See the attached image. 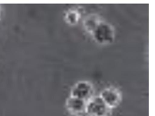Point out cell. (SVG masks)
Here are the masks:
<instances>
[{
    "label": "cell",
    "mask_w": 155,
    "mask_h": 116,
    "mask_svg": "<svg viewBox=\"0 0 155 116\" xmlns=\"http://www.w3.org/2000/svg\"><path fill=\"white\" fill-rule=\"evenodd\" d=\"M94 41L101 45L113 43L115 40V29L106 21L102 20L92 32Z\"/></svg>",
    "instance_id": "obj_1"
},
{
    "label": "cell",
    "mask_w": 155,
    "mask_h": 116,
    "mask_svg": "<svg viewBox=\"0 0 155 116\" xmlns=\"http://www.w3.org/2000/svg\"><path fill=\"white\" fill-rule=\"evenodd\" d=\"M110 109L105 105L99 96L92 97L87 101L86 115L87 116H109Z\"/></svg>",
    "instance_id": "obj_2"
},
{
    "label": "cell",
    "mask_w": 155,
    "mask_h": 116,
    "mask_svg": "<svg viewBox=\"0 0 155 116\" xmlns=\"http://www.w3.org/2000/svg\"><path fill=\"white\" fill-rule=\"evenodd\" d=\"M110 109L117 107L121 101V94L116 88L108 87L104 89L99 96Z\"/></svg>",
    "instance_id": "obj_3"
},
{
    "label": "cell",
    "mask_w": 155,
    "mask_h": 116,
    "mask_svg": "<svg viewBox=\"0 0 155 116\" xmlns=\"http://www.w3.org/2000/svg\"><path fill=\"white\" fill-rule=\"evenodd\" d=\"M71 96L87 101L93 97V86L89 82L79 81L71 89Z\"/></svg>",
    "instance_id": "obj_4"
},
{
    "label": "cell",
    "mask_w": 155,
    "mask_h": 116,
    "mask_svg": "<svg viewBox=\"0 0 155 116\" xmlns=\"http://www.w3.org/2000/svg\"><path fill=\"white\" fill-rule=\"evenodd\" d=\"M87 101L70 96L65 101V107L70 114L75 116H83L86 114Z\"/></svg>",
    "instance_id": "obj_5"
},
{
    "label": "cell",
    "mask_w": 155,
    "mask_h": 116,
    "mask_svg": "<svg viewBox=\"0 0 155 116\" xmlns=\"http://www.w3.org/2000/svg\"><path fill=\"white\" fill-rule=\"evenodd\" d=\"M102 21V20L100 19L99 16L96 14H90L86 17V19L83 21V26L85 30L89 33L90 35L92 34L94 29L97 27V25Z\"/></svg>",
    "instance_id": "obj_6"
},
{
    "label": "cell",
    "mask_w": 155,
    "mask_h": 116,
    "mask_svg": "<svg viewBox=\"0 0 155 116\" xmlns=\"http://www.w3.org/2000/svg\"><path fill=\"white\" fill-rule=\"evenodd\" d=\"M80 16V13L78 9H70L65 13V20L68 24L74 26L78 22Z\"/></svg>",
    "instance_id": "obj_7"
},
{
    "label": "cell",
    "mask_w": 155,
    "mask_h": 116,
    "mask_svg": "<svg viewBox=\"0 0 155 116\" xmlns=\"http://www.w3.org/2000/svg\"><path fill=\"white\" fill-rule=\"evenodd\" d=\"M0 15H1V7H0Z\"/></svg>",
    "instance_id": "obj_8"
}]
</instances>
